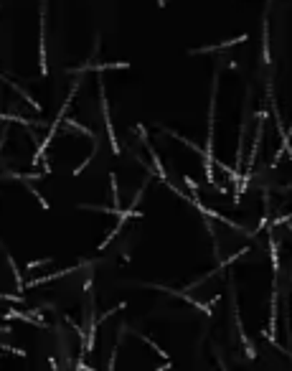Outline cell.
<instances>
[{
	"mask_svg": "<svg viewBox=\"0 0 292 371\" xmlns=\"http://www.w3.org/2000/svg\"><path fill=\"white\" fill-rule=\"evenodd\" d=\"M38 64H41V76L49 74L46 66V0H41V33H38Z\"/></svg>",
	"mask_w": 292,
	"mask_h": 371,
	"instance_id": "1",
	"label": "cell"
},
{
	"mask_svg": "<svg viewBox=\"0 0 292 371\" xmlns=\"http://www.w3.org/2000/svg\"><path fill=\"white\" fill-rule=\"evenodd\" d=\"M99 102H102V114H104V125H107V135H109L112 153H114V155H119V143H117V138H114V128H112V117H109V104H107L104 84H99Z\"/></svg>",
	"mask_w": 292,
	"mask_h": 371,
	"instance_id": "2",
	"label": "cell"
},
{
	"mask_svg": "<svg viewBox=\"0 0 292 371\" xmlns=\"http://www.w3.org/2000/svg\"><path fill=\"white\" fill-rule=\"evenodd\" d=\"M262 61L264 66L272 64V56H269V16L264 11V18H262Z\"/></svg>",
	"mask_w": 292,
	"mask_h": 371,
	"instance_id": "3",
	"label": "cell"
},
{
	"mask_svg": "<svg viewBox=\"0 0 292 371\" xmlns=\"http://www.w3.org/2000/svg\"><path fill=\"white\" fill-rule=\"evenodd\" d=\"M249 36L244 33V36H236V38H231V41H224V44H216V46H201V49H191V54H208V51H224V49H231V46H236V44H244Z\"/></svg>",
	"mask_w": 292,
	"mask_h": 371,
	"instance_id": "4",
	"label": "cell"
},
{
	"mask_svg": "<svg viewBox=\"0 0 292 371\" xmlns=\"http://www.w3.org/2000/svg\"><path fill=\"white\" fill-rule=\"evenodd\" d=\"M107 69H130L127 61H114V64H87V66H74L69 71H107Z\"/></svg>",
	"mask_w": 292,
	"mask_h": 371,
	"instance_id": "5",
	"label": "cell"
},
{
	"mask_svg": "<svg viewBox=\"0 0 292 371\" xmlns=\"http://www.w3.org/2000/svg\"><path fill=\"white\" fill-rule=\"evenodd\" d=\"M0 81H6V84H8V87H11V89H13L16 94H21V97H23V99H26V102L31 104V109H36V112H44V107H41V102H36V99H33V97H31L28 92H23V89H21V87L16 84V81H11V79H8V76H3V74H0Z\"/></svg>",
	"mask_w": 292,
	"mask_h": 371,
	"instance_id": "6",
	"label": "cell"
},
{
	"mask_svg": "<svg viewBox=\"0 0 292 371\" xmlns=\"http://www.w3.org/2000/svg\"><path fill=\"white\" fill-rule=\"evenodd\" d=\"M0 119L3 122H18V125H23V128H36V122L33 119H26V117H21V114H6V112H0Z\"/></svg>",
	"mask_w": 292,
	"mask_h": 371,
	"instance_id": "7",
	"label": "cell"
},
{
	"mask_svg": "<svg viewBox=\"0 0 292 371\" xmlns=\"http://www.w3.org/2000/svg\"><path fill=\"white\" fill-rule=\"evenodd\" d=\"M66 128H71V130H76V133H81V135H87V138H92V140H97V135L87 128V125H81V122H76V119H66Z\"/></svg>",
	"mask_w": 292,
	"mask_h": 371,
	"instance_id": "8",
	"label": "cell"
},
{
	"mask_svg": "<svg viewBox=\"0 0 292 371\" xmlns=\"http://www.w3.org/2000/svg\"><path fill=\"white\" fill-rule=\"evenodd\" d=\"M269 255H272V272H279V252H277V241L274 236H269Z\"/></svg>",
	"mask_w": 292,
	"mask_h": 371,
	"instance_id": "9",
	"label": "cell"
},
{
	"mask_svg": "<svg viewBox=\"0 0 292 371\" xmlns=\"http://www.w3.org/2000/svg\"><path fill=\"white\" fill-rule=\"evenodd\" d=\"M8 265H11V270H13V275H16V285H18V293H23L26 290V282H23V277H21V270L16 267V260L8 255Z\"/></svg>",
	"mask_w": 292,
	"mask_h": 371,
	"instance_id": "10",
	"label": "cell"
},
{
	"mask_svg": "<svg viewBox=\"0 0 292 371\" xmlns=\"http://www.w3.org/2000/svg\"><path fill=\"white\" fill-rule=\"evenodd\" d=\"M26 188H28V191H31V193H33V196L38 198V203H41V209H44V211H49V209H51V206H49V201H46L44 196H41V193H38V191H36V188H33L31 183H26Z\"/></svg>",
	"mask_w": 292,
	"mask_h": 371,
	"instance_id": "11",
	"label": "cell"
},
{
	"mask_svg": "<svg viewBox=\"0 0 292 371\" xmlns=\"http://www.w3.org/2000/svg\"><path fill=\"white\" fill-rule=\"evenodd\" d=\"M109 186H112V201H114V209H119V191H117V178H114V173L109 176Z\"/></svg>",
	"mask_w": 292,
	"mask_h": 371,
	"instance_id": "12",
	"label": "cell"
},
{
	"mask_svg": "<svg viewBox=\"0 0 292 371\" xmlns=\"http://www.w3.org/2000/svg\"><path fill=\"white\" fill-rule=\"evenodd\" d=\"M137 338H140V341H145V343H148V346H150V348H153V351L158 353V356H163V358H165V351H163V348H160L158 343H153V341H150L148 336H142V333H137Z\"/></svg>",
	"mask_w": 292,
	"mask_h": 371,
	"instance_id": "13",
	"label": "cell"
},
{
	"mask_svg": "<svg viewBox=\"0 0 292 371\" xmlns=\"http://www.w3.org/2000/svg\"><path fill=\"white\" fill-rule=\"evenodd\" d=\"M0 351H8V353H13V356H26V351L23 348H16V346H6V343H0Z\"/></svg>",
	"mask_w": 292,
	"mask_h": 371,
	"instance_id": "14",
	"label": "cell"
},
{
	"mask_svg": "<svg viewBox=\"0 0 292 371\" xmlns=\"http://www.w3.org/2000/svg\"><path fill=\"white\" fill-rule=\"evenodd\" d=\"M94 153H97V150H92V155H89V158H87V160H81V163H79V166H76V168H74V176H79V173H81V171H84V168H87V166H89V163H92V158H94Z\"/></svg>",
	"mask_w": 292,
	"mask_h": 371,
	"instance_id": "15",
	"label": "cell"
},
{
	"mask_svg": "<svg viewBox=\"0 0 292 371\" xmlns=\"http://www.w3.org/2000/svg\"><path fill=\"white\" fill-rule=\"evenodd\" d=\"M0 300H11V303H23V293H18V295H8V293H0Z\"/></svg>",
	"mask_w": 292,
	"mask_h": 371,
	"instance_id": "16",
	"label": "cell"
},
{
	"mask_svg": "<svg viewBox=\"0 0 292 371\" xmlns=\"http://www.w3.org/2000/svg\"><path fill=\"white\" fill-rule=\"evenodd\" d=\"M183 181H186V186H188V188H191V193H193V196H196V193H198V186H196V181H193V178H191V176H183Z\"/></svg>",
	"mask_w": 292,
	"mask_h": 371,
	"instance_id": "17",
	"label": "cell"
},
{
	"mask_svg": "<svg viewBox=\"0 0 292 371\" xmlns=\"http://www.w3.org/2000/svg\"><path fill=\"white\" fill-rule=\"evenodd\" d=\"M51 260H33V262H28V267L26 270H36V267H44V265H49Z\"/></svg>",
	"mask_w": 292,
	"mask_h": 371,
	"instance_id": "18",
	"label": "cell"
},
{
	"mask_svg": "<svg viewBox=\"0 0 292 371\" xmlns=\"http://www.w3.org/2000/svg\"><path fill=\"white\" fill-rule=\"evenodd\" d=\"M0 333H13V328L11 325H0Z\"/></svg>",
	"mask_w": 292,
	"mask_h": 371,
	"instance_id": "19",
	"label": "cell"
},
{
	"mask_svg": "<svg viewBox=\"0 0 292 371\" xmlns=\"http://www.w3.org/2000/svg\"><path fill=\"white\" fill-rule=\"evenodd\" d=\"M158 6H160V8H165V0H158Z\"/></svg>",
	"mask_w": 292,
	"mask_h": 371,
	"instance_id": "20",
	"label": "cell"
}]
</instances>
